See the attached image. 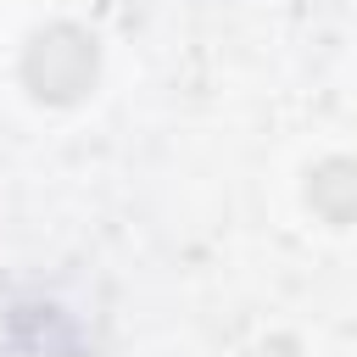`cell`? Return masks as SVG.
Here are the masks:
<instances>
[{
  "label": "cell",
  "mask_w": 357,
  "mask_h": 357,
  "mask_svg": "<svg viewBox=\"0 0 357 357\" xmlns=\"http://www.w3.org/2000/svg\"><path fill=\"white\" fill-rule=\"evenodd\" d=\"M307 201L324 223H357V162H346V156L324 162L307 184Z\"/></svg>",
  "instance_id": "3957f363"
},
{
  "label": "cell",
  "mask_w": 357,
  "mask_h": 357,
  "mask_svg": "<svg viewBox=\"0 0 357 357\" xmlns=\"http://www.w3.org/2000/svg\"><path fill=\"white\" fill-rule=\"evenodd\" d=\"M95 67H100V50H95V39H89L84 28H73V22L45 28V33L28 45V56H22L28 89H33L39 100H56V106L78 100V95L95 84Z\"/></svg>",
  "instance_id": "6da1fadb"
},
{
  "label": "cell",
  "mask_w": 357,
  "mask_h": 357,
  "mask_svg": "<svg viewBox=\"0 0 357 357\" xmlns=\"http://www.w3.org/2000/svg\"><path fill=\"white\" fill-rule=\"evenodd\" d=\"M0 357H95L73 318L45 301H17L0 312Z\"/></svg>",
  "instance_id": "7a4b0ae2"
}]
</instances>
